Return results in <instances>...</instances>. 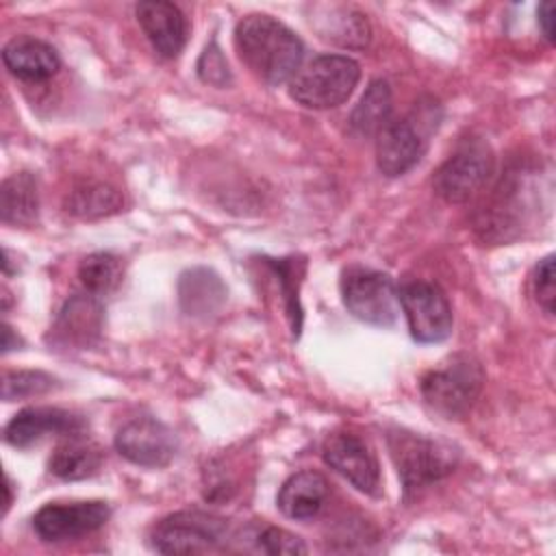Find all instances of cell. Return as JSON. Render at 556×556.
Segmentation results:
<instances>
[{"label": "cell", "mask_w": 556, "mask_h": 556, "mask_svg": "<svg viewBox=\"0 0 556 556\" xmlns=\"http://www.w3.org/2000/svg\"><path fill=\"white\" fill-rule=\"evenodd\" d=\"M235 46L241 61L265 83H291L304 59L302 39L271 15L252 13L239 20Z\"/></svg>", "instance_id": "6da1fadb"}, {"label": "cell", "mask_w": 556, "mask_h": 556, "mask_svg": "<svg viewBox=\"0 0 556 556\" xmlns=\"http://www.w3.org/2000/svg\"><path fill=\"white\" fill-rule=\"evenodd\" d=\"M361 78V67L345 54H319L291 78V98L315 111L343 104Z\"/></svg>", "instance_id": "7a4b0ae2"}, {"label": "cell", "mask_w": 556, "mask_h": 556, "mask_svg": "<svg viewBox=\"0 0 556 556\" xmlns=\"http://www.w3.org/2000/svg\"><path fill=\"white\" fill-rule=\"evenodd\" d=\"M484 384V371L478 361L467 354L452 356L445 365L430 369L421 378V395L426 404L447 417L460 419L465 417L473 402L478 400Z\"/></svg>", "instance_id": "3957f363"}, {"label": "cell", "mask_w": 556, "mask_h": 556, "mask_svg": "<svg viewBox=\"0 0 556 556\" xmlns=\"http://www.w3.org/2000/svg\"><path fill=\"white\" fill-rule=\"evenodd\" d=\"M228 536L226 519L200 510H180L163 517L152 528L150 541L161 554H206L226 547Z\"/></svg>", "instance_id": "277c9868"}, {"label": "cell", "mask_w": 556, "mask_h": 556, "mask_svg": "<svg viewBox=\"0 0 556 556\" xmlns=\"http://www.w3.org/2000/svg\"><path fill=\"white\" fill-rule=\"evenodd\" d=\"M389 450L397 465L404 493H417L454 471L456 458L450 447L421 434L395 430L389 434Z\"/></svg>", "instance_id": "5b68a950"}, {"label": "cell", "mask_w": 556, "mask_h": 556, "mask_svg": "<svg viewBox=\"0 0 556 556\" xmlns=\"http://www.w3.org/2000/svg\"><path fill=\"white\" fill-rule=\"evenodd\" d=\"M341 293L345 308L371 326H393L400 313L397 287L389 274L352 267L343 274Z\"/></svg>", "instance_id": "8992f818"}, {"label": "cell", "mask_w": 556, "mask_h": 556, "mask_svg": "<svg viewBox=\"0 0 556 556\" xmlns=\"http://www.w3.org/2000/svg\"><path fill=\"white\" fill-rule=\"evenodd\" d=\"M495 159L484 141H465L432 176V187L439 198L450 204H460L473 198L493 176Z\"/></svg>", "instance_id": "52a82bcc"}, {"label": "cell", "mask_w": 556, "mask_h": 556, "mask_svg": "<svg viewBox=\"0 0 556 556\" xmlns=\"http://www.w3.org/2000/svg\"><path fill=\"white\" fill-rule=\"evenodd\" d=\"M397 298L415 341L439 343L450 337L454 324L452 306L437 285L413 280L397 289Z\"/></svg>", "instance_id": "ba28073f"}, {"label": "cell", "mask_w": 556, "mask_h": 556, "mask_svg": "<svg viewBox=\"0 0 556 556\" xmlns=\"http://www.w3.org/2000/svg\"><path fill=\"white\" fill-rule=\"evenodd\" d=\"M111 510L104 502H70V504H46L33 517L35 534L46 543L72 541L102 528Z\"/></svg>", "instance_id": "9c48e42d"}, {"label": "cell", "mask_w": 556, "mask_h": 556, "mask_svg": "<svg viewBox=\"0 0 556 556\" xmlns=\"http://www.w3.org/2000/svg\"><path fill=\"white\" fill-rule=\"evenodd\" d=\"M115 450L141 467H165L178 450L176 434L154 417H135L115 434Z\"/></svg>", "instance_id": "30bf717a"}, {"label": "cell", "mask_w": 556, "mask_h": 556, "mask_svg": "<svg viewBox=\"0 0 556 556\" xmlns=\"http://www.w3.org/2000/svg\"><path fill=\"white\" fill-rule=\"evenodd\" d=\"M324 460L352 486L367 495L380 493V465L371 447L354 432H334L324 443Z\"/></svg>", "instance_id": "8fae6325"}, {"label": "cell", "mask_w": 556, "mask_h": 556, "mask_svg": "<svg viewBox=\"0 0 556 556\" xmlns=\"http://www.w3.org/2000/svg\"><path fill=\"white\" fill-rule=\"evenodd\" d=\"M85 419L76 413L54 408V406H30L13 415L4 428V439L13 447H30L50 434L74 437L83 434Z\"/></svg>", "instance_id": "7c38bea8"}, {"label": "cell", "mask_w": 556, "mask_h": 556, "mask_svg": "<svg viewBox=\"0 0 556 556\" xmlns=\"http://www.w3.org/2000/svg\"><path fill=\"white\" fill-rule=\"evenodd\" d=\"M135 13L154 52L163 59H176L182 52L189 26L176 4L165 0H143L135 7Z\"/></svg>", "instance_id": "4fadbf2b"}, {"label": "cell", "mask_w": 556, "mask_h": 556, "mask_svg": "<svg viewBox=\"0 0 556 556\" xmlns=\"http://www.w3.org/2000/svg\"><path fill=\"white\" fill-rule=\"evenodd\" d=\"M102 330V302L91 293L72 295L50 328L52 343L63 348H89Z\"/></svg>", "instance_id": "5bb4252c"}, {"label": "cell", "mask_w": 556, "mask_h": 556, "mask_svg": "<svg viewBox=\"0 0 556 556\" xmlns=\"http://www.w3.org/2000/svg\"><path fill=\"white\" fill-rule=\"evenodd\" d=\"M426 150L417 126L408 119H389L376 135V163L384 176H402L415 167Z\"/></svg>", "instance_id": "9a60e30c"}, {"label": "cell", "mask_w": 556, "mask_h": 556, "mask_svg": "<svg viewBox=\"0 0 556 556\" xmlns=\"http://www.w3.org/2000/svg\"><path fill=\"white\" fill-rule=\"evenodd\" d=\"M2 61L13 76L30 83L48 80L61 67L59 52L35 37H13L2 48Z\"/></svg>", "instance_id": "2e32d148"}, {"label": "cell", "mask_w": 556, "mask_h": 556, "mask_svg": "<svg viewBox=\"0 0 556 556\" xmlns=\"http://www.w3.org/2000/svg\"><path fill=\"white\" fill-rule=\"evenodd\" d=\"M328 497V482L319 471L304 469L287 478L278 491L276 504L289 519H311Z\"/></svg>", "instance_id": "e0dca14e"}, {"label": "cell", "mask_w": 556, "mask_h": 556, "mask_svg": "<svg viewBox=\"0 0 556 556\" xmlns=\"http://www.w3.org/2000/svg\"><path fill=\"white\" fill-rule=\"evenodd\" d=\"M0 215L4 224L30 226L39 215L37 180L28 172L11 174L0 189Z\"/></svg>", "instance_id": "ac0fdd59"}, {"label": "cell", "mask_w": 556, "mask_h": 556, "mask_svg": "<svg viewBox=\"0 0 556 556\" xmlns=\"http://www.w3.org/2000/svg\"><path fill=\"white\" fill-rule=\"evenodd\" d=\"M50 471L61 480L91 478L102 467V452L98 445L83 439V434L65 437V441L52 452Z\"/></svg>", "instance_id": "d6986e66"}, {"label": "cell", "mask_w": 556, "mask_h": 556, "mask_svg": "<svg viewBox=\"0 0 556 556\" xmlns=\"http://www.w3.org/2000/svg\"><path fill=\"white\" fill-rule=\"evenodd\" d=\"M391 119V89L387 80H371L350 115V128L358 137H376Z\"/></svg>", "instance_id": "ffe728a7"}, {"label": "cell", "mask_w": 556, "mask_h": 556, "mask_svg": "<svg viewBox=\"0 0 556 556\" xmlns=\"http://www.w3.org/2000/svg\"><path fill=\"white\" fill-rule=\"evenodd\" d=\"M124 200L119 191L104 182H83L74 187L65 198V211L80 219H98L113 215L122 208Z\"/></svg>", "instance_id": "44dd1931"}, {"label": "cell", "mask_w": 556, "mask_h": 556, "mask_svg": "<svg viewBox=\"0 0 556 556\" xmlns=\"http://www.w3.org/2000/svg\"><path fill=\"white\" fill-rule=\"evenodd\" d=\"M330 11L328 17H315L317 30L324 39L334 41L348 48H363L369 41V24L365 15L345 9V7H326Z\"/></svg>", "instance_id": "7402d4cb"}, {"label": "cell", "mask_w": 556, "mask_h": 556, "mask_svg": "<svg viewBox=\"0 0 556 556\" xmlns=\"http://www.w3.org/2000/svg\"><path fill=\"white\" fill-rule=\"evenodd\" d=\"M122 276H124L122 261L109 252L89 254L78 265V278L83 282V289L98 298L115 291L122 282Z\"/></svg>", "instance_id": "603a6c76"}, {"label": "cell", "mask_w": 556, "mask_h": 556, "mask_svg": "<svg viewBox=\"0 0 556 556\" xmlns=\"http://www.w3.org/2000/svg\"><path fill=\"white\" fill-rule=\"evenodd\" d=\"M222 300H224V287L215 274L206 269H193L182 276L180 302L189 315L213 313Z\"/></svg>", "instance_id": "cb8c5ba5"}, {"label": "cell", "mask_w": 556, "mask_h": 556, "mask_svg": "<svg viewBox=\"0 0 556 556\" xmlns=\"http://www.w3.org/2000/svg\"><path fill=\"white\" fill-rule=\"evenodd\" d=\"M54 387H56V378H52L46 371H30V369L7 371L4 380H2V397L7 402L33 397V395L48 393Z\"/></svg>", "instance_id": "d4e9b609"}, {"label": "cell", "mask_w": 556, "mask_h": 556, "mask_svg": "<svg viewBox=\"0 0 556 556\" xmlns=\"http://www.w3.org/2000/svg\"><path fill=\"white\" fill-rule=\"evenodd\" d=\"M254 543L256 549L265 554H306V545L300 536L276 528V526H265L258 532H254Z\"/></svg>", "instance_id": "484cf974"}, {"label": "cell", "mask_w": 556, "mask_h": 556, "mask_svg": "<svg viewBox=\"0 0 556 556\" xmlns=\"http://www.w3.org/2000/svg\"><path fill=\"white\" fill-rule=\"evenodd\" d=\"M532 289H534V298H536L539 306H541L547 315H554L556 282H554V256H552V254L545 256L543 261H539V265L534 267Z\"/></svg>", "instance_id": "4316f807"}, {"label": "cell", "mask_w": 556, "mask_h": 556, "mask_svg": "<svg viewBox=\"0 0 556 556\" xmlns=\"http://www.w3.org/2000/svg\"><path fill=\"white\" fill-rule=\"evenodd\" d=\"M198 74L208 85H215V87H226L228 85V80H230L228 63H226L222 50L215 43H211L202 52V56L198 61Z\"/></svg>", "instance_id": "83f0119b"}, {"label": "cell", "mask_w": 556, "mask_h": 556, "mask_svg": "<svg viewBox=\"0 0 556 556\" xmlns=\"http://www.w3.org/2000/svg\"><path fill=\"white\" fill-rule=\"evenodd\" d=\"M541 33L547 41H554V2H543L536 11Z\"/></svg>", "instance_id": "f1b7e54d"}, {"label": "cell", "mask_w": 556, "mask_h": 556, "mask_svg": "<svg viewBox=\"0 0 556 556\" xmlns=\"http://www.w3.org/2000/svg\"><path fill=\"white\" fill-rule=\"evenodd\" d=\"M2 334H4V337H2V350H4V352L13 350V328L4 324V330H2Z\"/></svg>", "instance_id": "f546056e"}, {"label": "cell", "mask_w": 556, "mask_h": 556, "mask_svg": "<svg viewBox=\"0 0 556 556\" xmlns=\"http://www.w3.org/2000/svg\"><path fill=\"white\" fill-rule=\"evenodd\" d=\"M9 506H11V482L9 478H4V513L9 510Z\"/></svg>", "instance_id": "4dcf8cb0"}]
</instances>
